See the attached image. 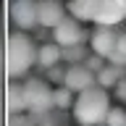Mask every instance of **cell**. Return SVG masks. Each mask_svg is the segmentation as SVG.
Masks as SVG:
<instances>
[{"instance_id":"1","label":"cell","mask_w":126,"mask_h":126,"mask_svg":"<svg viewBox=\"0 0 126 126\" xmlns=\"http://www.w3.org/2000/svg\"><path fill=\"white\" fill-rule=\"evenodd\" d=\"M108 110H110L108 89L100 84H92L76 94L74 108H71V118L79 126H97V124H105Z\"/></svg>"},{"instance_id":"2","label":"cell","mask_w":126,"mask_h":126,"mask_svg":"<svg viewBox=\"0 0 126 126\" xmlns=\"http://www.w3.org/2000/svg\"><path fill=\"white\" fill-rule=\"evenodd\" d=\"M37 50L34 39L29 37V32L16 29L8 37V50H5V68L11 79H24L34 66H37Z\"/></svg>"},{"instance_id":"3","label":"cell","mask_w":126,"mask_h":126,"mask_svg":"<svg viewBox=\"0 0 126 126\" xmlns=\"http://www.w3.org/2000/svg\"><path fill=\"white\" fill-rule=\"evenodd\" d=\"M24 94H26V108H29L32 118H42L47 116L50 110H55V87L47 81V79H37L32 76L24 81Z\"/></svg>"},{"instance_id":"4","label":"cell","mask_w":126,"mask_h":126,"mask_svg":"<svg viewBox=\"0 0 126 126\" xmlns=\"http://www.w3.org/2000/svg\"><path fill=\"white\" fill-rule=\"evenodd\" d=\"M11 24L21 32L39 26V0H13L11 3Z\"/></svg>"},{"instance_id":"5","label":"cell","mask_w":126,"mask_h":126,"mask_svg":"<svg viewBox=\"0 0 126 126\" xmlns=\"http://www.w3.org/2000/svg\"><path fill=\"white\" fill-rule=\"evenodd\" d=\"M53 39L58 42V45L68 47V45H79V42H87L89 39V34L84 32V21H79V18H74V16H66L58 26L53 29Z\"/></svg>"},{"instance_id":"6","label":"cell","mask_w":126,"mask_h":126,"mask_svg":"<svg viewBox=\"0 0 126 126\" xmlns=\"http://www.w3.org/2000/svg\"><path fill=\"white\" fill-rule=\"evenodd\" d=\"M118 37H121V32L116 26L97 24V29L89 34V47H92V53H100L105 58H110L116 53V47H118Z\"/></svg>"},{"instance_id":"7","label":"cell","mask_w":126,"mask_h":126,"mask_svg":"<svg viewBox=\"0 0 126 126\" xmlns=\"http://www.w3.org/2000/svg\"><path fill=\"white\" fill-rule=\"evenodd\" d=\"M63 84L79 94L81 89L97 84V74H94L87 63H68V66H66V81H63Z\"/></svg>"},{"instance_id":"8","label":"cell","mask_w":126,"mask_h":126,"mask_svg":"<svg viewBox=\"0 0 126 126\" xmlns=\"http://www.w3.org/2000/svg\"><path fill=\"white\" fill-rule=\"evenodd\" d=\"M124 21H126V0H100V8H97L92 24L118 26Z\"/></svg>"},{"instance_id":"9","label":"cell","mask_w":126,"mask_h":126,"mask_svg":"<svg viewBox=\"0 0 126 126\" xmlns=\"http://www.w3.org/2000/svg\"><path fill=\"white\" fill-rule=\"evenodd\" d=\"M66 16H68V5H63L61 0H39V26L55 29Z\"/></svg>"},{"instance_id":"10","label":"cell","mask_w":126,"mask_h":126,"mask_svg":"<svg viewBox=\"0 0 126 126\" xmlns=\"http://www.w3.org/2000/svg\"><path fill=\"white\" fill-rule=\"evenodd\" d=\"M58 63H63V45H58L55 39L42 42L37 50V66L39 68H50V66H58Z\"/></svg>"},{"instance_id":"11","label":"cell","mask_w":126,"mask_h":126,"mask_svg":"<svg viewBox=\"0 0 126 126\" xmlns=\"http://www.w3.org/2000/svg\"><path fill=\"white\" fill-rule=\"evenodd\" d=\"M5 108L8 113H24L26 108V94H24V84H18L16 79H11L8 84V92H5Z\"/></svg>"},{"instance_id":"12","label":"cell","mask_w":126,"mask_h":126,"mask_svg":"<svg viewBox=\"0 0 126 126\" xmlns=\"http://www.w3.org/2000/svg\"><path fill=\"white\" fill-rule=\"evenodd\" d=\"M68 5V13L79 21H94V13H97V8H100V0H68L66 3Z\"/></svg>"},{"instance_id":"13","label":"cell","mask_w":126,"mask_h":126,"mask_svg":"<svg viewBox=\"0 0 126 126\" xmlns=\"http://www.w3.org/2000/svg\"><path fill=\"white\" fill-rule=\"evenodd\" d=\"M124 68L126 66H118V63H105L100 71H97V84L100 87H105V89H113V87L124 79Z\"/></svg>"},{"instance_id":"14","label":"cell","mask_w":126,"mask_h":126,"mask_svg":"<svg viewBox=\"0 0 126 126\" xmlns=\"http://www.w3.org/2000/svg\"><path fill=\"white\" fill-rule=\"evenodd\" d=\"M92 53V47H87L84 42H79V45H68L63 47V63H84Z\"/></svg>"},{"instance_id":"15","label":"cell","mask_w":126,"mask_h":126,"mask_svg":"<svg viewBox=\"0 0 126 126\" xmlns=\"http://www.w3.org/2000/svg\"><path fill=\"white\" fill-rule=\"evenodd\" d=\"M74 89H68L66 84H61V87H55V94H53V100H55V110H68V108H74Z\"/></svg>"},{"instance_id":"16","label":"cell","mask_w":126,"mask_h":126,"mask_svg":"<svg viewBox=\"0 0 126 126\" xmlns=\"http://www.w3.org/2000/svg\"><path fill=\"white\" fill-rule=\"evenodd\" d=\"M105 124H108V126H126V108H124V102H118V105H110Z\"/></svg>"},{"instance_id":"17","label":"cell","mask_w":126,"mask_h":126,"mask_svg":"<svg viewBox=\"0 0 126 126\" xmlns=\"http://www.w3.org/2000/svg\"><path fill=\"white\" fill-rule=\"evenodd\" d=\"M45 79L50 81L53 87H61L63 81H66V66H50V68H45Z\"/></svg>"},{"instance_id":"18","label":"cell","mask_w":126,"mask_h":126,"mask_svg":"<svg viewBox=\"0 0 126 126\" xmlns=\"http://www.w3.org/2000/svg\"><path fill=\"white\" fill-rule=\"evenodd\" d=\"M110 63H118V66H126V32L118 37V47H116V53L108 58Z\"/></svg>"},{"instance_id":"19","label":"cell","mask_w":126,"mask_h":126,"mask_svg":"<svg viewBox=\"0 0 126 126\" xmlns=\"http://www.w3.org/2000/svg\"><path fill=\"white\" fill-rule=\"evenodd\" d=\"M87 66H89V68L94 71V74H97V71L102 68V66H105V63H108V58H105V55H100V53H89V58H87Z\"/></svg>"},{"instance_id":"20","label":"cell","mask_w":126,"mask_h":126,"mask_svg":"<svg viewBox=\"0 0 126 126\" xmlns=\"http://www.w3.org/2000/svg\"><path fill=\"white\" fill-rule=\"evenodd\" d=\"M8 126H34V121H32V118H26L24 113H11Z\"/></svg>"},{"instance_id":"21","label":"cell","mask_w":126,"mask_h":126,"mask_svg":"<svg viewBox=\"0 0 126 126\" xmlns=\"http://www.w3.org/2000/svg\"><path fill=\"white\" fill-rule=\"evenodd\" d=\"M113 94H116L118 102H124V105H126V79H121V81L113 87Z\"/></svg>"},{"instance_id":"22","label":"cell","mask_w":126,"mask_h":126,"mask_svg":"<svg viewBox=\"0 0 126 126\" xmlns=\"http://www.w3.org/2000/svg\"><path fill=\"white\" fill-rule=\"evenodd\" d=\"M97 126H108V124H97Z\"/></svg>"}]
</instances>
